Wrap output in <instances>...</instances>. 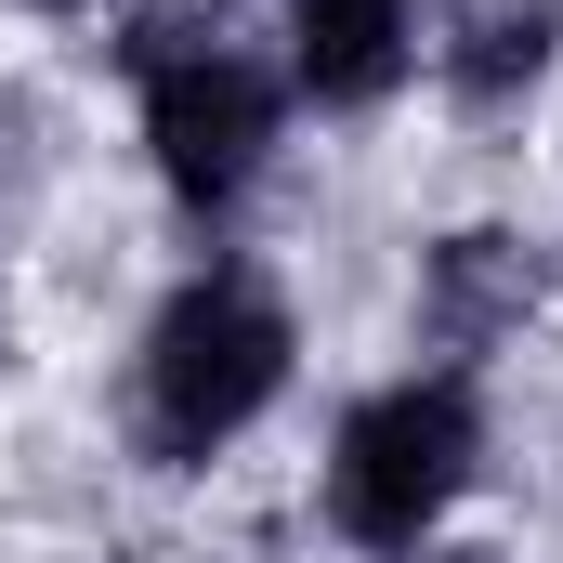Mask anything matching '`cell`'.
Listing matches in <instances>:
<instances>
[{"label": "cell", "instance_id": "1", "mask_svg": "<svg viewBox=\"0 0 563 563\" xmlns=\"http://www.w3.org/2000/svg\"><path fill=\"white\" fill-rule=\"evenodd\" d=\"M276 380H288V314H276V288H250V276H197V288H170V314L144 328V459L157 472H197L223 432H250L263 407H276Z\"/></svg>", "mask_w": 563, "mask_h": 563}, {"label": "cell", "instance_id": "2", "mask_svg": "<svg viewBox=\"0 0 563 563\" xmlns=\"http://www.w3.org/2000/svg\"><path fill=\"white\" fill-rule=\"evenodd\" d=\"M472 394L459 380H394V394H367L354 420H341V459H328V511H341V538H367V551H420L432 511L472 485Z\"/></svg>", "mask_w": 563, "mask_h": 563}, {"label": "cell", "instance_id": "3", "mask_svg": "<svg viewBox=\"0 0 563 563\" xmlns=\"http://www.w3.org/2000/svg\"><path fill=\"white\" fill-rule=\"evenodd\" d=\"M144 132H157V170H170L184 210H223V197H250V170L276 144V92H263V66L197 53V66L144 79Z\"/></svg>", "mask_w": 563, "mask_h": 563}, {"label": "cell", "instance_id": "4", "mask_svg": "<svg viewBox=\"0 0 563 563\" xmlns=\"http://www.w3.org/2000/svg\"><path fill=\"white\" fill-rule=\"evenodd\" d=\"M407 79V0H301V92L314 106H380Z\"/></svg>", "mask_w": 563, "mask_h": 563}, {"label": "cell", "instance_id": "5", "mask_svg": "<svg viewBox=\"0 0 563 563\" xmlns=\"http://www.w3.org/2000/svg\"><path fill=\"white\" fill-rule=\"evenodd\" d=\"M525 301H538V263H525L511 236H445V250H432V341L472 354V341H498Z\"/></svg>", "mask_w": 563, "mask_h": 563}, {"label": "cell", "instance_id": "6", "mask_svg": "<svg viewBox=\"0 0 563 563\" xmlns=\"http://www.w3.org/2000/svg\"><path fill=\"white\" fill-rule=\"evenodd\" d=\"M538 66H551V0H498V13H472L459 53H445L459 106H511V92H538Z\"/></svg>", "mask_w": 563, "mask_h": 563}, {"label": "cell", "instance_id": "7", "mask_svg": "<svg viewBox=\"0 0 563 563\" xmlns=\"http://www.w3.org/2000/svg\"><path fill=\"white\" fill-rule=\"evenodd\" d=\"M197 53H223V0H144L132 13V66H197Z\"/></svg>", "mask_w": 563, "mask_h": 563}, {"label": "cell", "instance_id": "8", "mask_svg": "<svg viewBox=\"0 0 563 563\" xmlns=\"http://www.w3.org/2000/svg\"><path fill=\"white\" fill-rule=\"evenodd\" d=\"M420 563H485V551H420Z\"/></svg>", "mask_w": 563, "mask_h": 563}, {"label": "cell", "instance_id": "9", "mask_svg": "<svg viewBox=\"0 0 563 563\" xmlns=\"http://www.w3.org/2000/svg\"><path fill=\"white\" fill-rule=\"evenodd\" d=\"M40 13H66V0H40Z\"/></svg>", "mask_w": 563, "mask_h": 563}]
</instances>
